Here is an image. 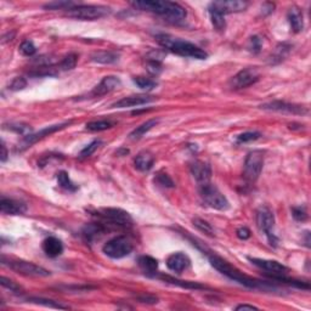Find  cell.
<instances>
[{
  "label": "cell",
  "instance_id": "obj_33",
  "mask_svg": "<svg viewBox=\"0 0 311 311\" xmlns=\"http://www.w3.org/2000/svg\"><path fill=\"white\" fill-rule=\"evenodd\" d=\"M134 84H136L139 88L143 89V90H152L157 87V82L153 81L151 78H146V77H135L133 79Z\"/></svg>",
  "mask_w": 311,
  "mask_h": 311
},
{
  "label": "cell",
  "instance_id": "obj_26",
  "mask_svg": "<svg viewBox=\"0 0 311 311\" xmlns=\"http://www.w3.org/2000/svg\"><path fill=\"white\" fill-rule=\"evenodd\" d=\"M105 231H106V229H105L102 224L98 223L88 224L87 226L83 229V236L85 237L87 241H94V239L98 238L101 235H103Z\"/></svg>",
  "mask_w": 311,
  "mask_h": 311
},
{
  "label": "cell",
  "instance_id": "obj_34",
  "mask_svg": "<svg viewBox=\"0 0 311 311\" xmlns=\"http://www.w3.org/2000/svg\"><path fill=\"white\" fill-rule=\"evenodd\" d=\"M77 62H78V55L72 52V54H68L67 56H64L63 60L61 61L60 68L63 71H71L77 66Z\"/></svg>",
  "mask_w": 311,
  "mask_h": 311
},
{
  "label": "cell",
  "instance_id": "obj_4",
  "mask_svg": "<svg viewBox=\"0 0 311 311\" xmlns=\"http://www.w3.org/2000/svg\"><path fill=\"white\" fill-rule=\"evenodd\" d=\"M110 12L111 9L103 5H75L66 11V15L76 20L95 21L107 16Z\"/></svg>",
  "mask_w": 311,
  "mask_h": 311
},
{
  "label": "cell",
  "instance_id": "obj_45",
  "mask_svg": "<svg viewBox=\"0 0 311 311\" xmlns=\"http://www.w3.org/2000/svg\"><path fill=\"white\" fill-rule=\"evenodd\" d=\"M236 235L239 239L245 241V239H248L249 237H251V231H249L247 227H239V229L236 231Z\"/></svg>",
  "mask_w": 311,
  "mask_h": 311
},
{
  "label": "cell",
  "instance_id": "obj_31",
  "mask_svg": "<svg viewBox=\"0 0 311 311\" xmlns=\"http://www.w3.org/2000/svg\"><path fill=\"white\" fill-rule=\"evenodd\" d=\"M57 183L61 187H62V189L67 190V191H72V192H73V191L78 190V186H77V185L73 183L72 180H71L68 173H67V171H64V170L58 171Z\"/></svg>",
  "mask_w": 311,
  "mask_h": 311
},
{
  "label": "cell",
  "instance_id": "obj_11",
  "mask_svg": "<svg viewBox=\"0 0 311 311\" xmlns=\"http://www.w3.org/2000/svg\"><path fill=\"white\" fill-rule=\"evenodd\" d=\"M257 224L260 231L265 233L271 246H276L279 239L273 235V226H275V217L269 208L261 207L257 213Z\"/></svg>",
  "mask_w": 311,
  "mask_h": 311
},
{
  "label": "cell",
  "instance_id": "obj_2",
  "mask_svg": "<svg viewBox=\"0 0 311 311\" xmlns=\"http://www.w3.org/2000/svg\"><path fill=\"white\" fill-rule=\"evenodd\" d=\"M208 255V259L211 261L212 266L215 267L219 272L223 273L226 277H229L230 280H232V281L238 282L239 285L245 286V287L252 288V289H265L269 288V285L267 283L260 282L258 281V280L252 279V277H249L247 275H245V273L241 272L238 269H236L235 266H232L229 261H226L223 258L219 257V255L211 253L207 254Z\"/></svg>",
  "mask_w": 311,
  "mask_h": 311
},
{
  "label": "cell",
  "instance_id": "obj_43",
  "mask_svg": "<svg viewBox=\"0 0 311 311\" xmlns=\"http://www.w3.org/2000/svg\"><path fill=\"white\" fill-rule=\"evenodd\" d=\"M292 215H293L294 219L298 221H305L307 219L306 211L301 207H294L292 209Z\"/></svg>",
  "mask_w": 311,
  "mask_h": 311
},
{
  "label": "cell",
  "instance_id": "obj_24",
  "mask_svg": "<svg viewBox=\"0 0 311 311\" xmlns=\"http://www.w3.org/2000/svg\"><path fill=\"white\" fill-rule=\"evenodd\" d=\"M137 264L140 269L144 271L145 275L147 276H155L158 269V261L155 258L150 257V255H141L137 259Z\"/></svg>",
  "mask_w": 311,
  "mask_h": 311
},
{
  "label": "cell",
  "instance_id": "obj_41",
  "mask_svg": "<svg viewBox=\"0 0 311 311\" xmlns=\"http://www.w3.org/2000/svg\"><path fill=\"white\" fill-rule=\"evenodd\" d=\"M20 51L24 56H33L37 52V48L36 45L33 44V42L24 41L22 44L20 45Z\"/></svg>",
  "mask_w": 311,
  "mask_h": 311
},
{
  "label": "cell",
  "instance_id": "obj_8",
  "mask_svg": "<svg viewBox=\"0 0 311 311\" xmlns=\"http://www.w3.org/2000/svg\"><path fill=\"white\" fill-rule=\"evenodd\" d=\"M133 243L129 241L127 237L118 236L105 243L102 252L112 259H122V258L128 257L133 252Z\"/></svg>",
  "mask_w": 311,
  "mask_h": 311
},
{
  "label": "cell",
  "instance_id": "obj_12",
  "mask_svg": "<svg viewBox=\"0 0 311 311\" xmlns=\"http://www.w3.org/2000/svg\"><path fill=\"white\" fill-rule=\"evenodd\" d=\"M260 75L257 68L254 67H249L239 71L236 76H233L230 81V88L233 90H239V89H245L251 87L259 81Z\"/></svg>",
  "mask_w": 311,
  "mask_h": 311
},
{
  "label": "cell",
  "instance_id": "obj_1",
  "mask_svg": "<svg viewBox=\"0 0 311 311\" xmlns=\"http://www.w3.org/2000/svg\"><path fill=\"white\" fill-rule=\"evenodd\" d=\"M131 6L137 10L149 11L164 17L169 22L178 23L186 18V10L181 5L171 2H133Z\"/></svg>",
  "mask_w": 311,
  "mask_h": 311
},
{
  "label": "cell",
  "instance_id": "obj_9",
  "mask_svg": "<svg viewBox=\"0 0 311 311\" xmlns=\"http://www.w3.org/2000/svg\"><path fill=\"white\" fill-rule=\"evenodd\" d=\"M95 215H97L101 219L107 220L109 223H112L113 225H117V226L128 227L133 225V218L130 217V214L121 208L98 209Z\"/></svg>",
  "mask_w": 311,
  "mask_h": 311
},
{
  "label": "cell",
  "instance_id": "obj_10",
  "mask_svg": "<svg viewBox=\"0 0 311 311\" xmlns=\"http://www.w3.org/2000/svg\"><path fill=\"white\" fill-rule=\"evenodd\" d=\"M72 124V121L68 122H63L60 123V124H55V125H50V127H46L44 129H42V130L37 131L34 134H28L26 135L22 140H21L20 145H18V151H24L27 150L28 147L32 146V145H34L36 143H38L39 140H43V139L49 136V135L56 133V131L62 130V129L70 127V125Z\"/></svg>",
  "mask_w": 311,
  "mask_h": 311
},
{
  "label": "cell",
  "instance_id": "obj_28",
  "mask_svg": "<svg viewBox=\"0 0 311 311\" xmlns=\"http://www.w3.org/2000/svg\"><path fill=\"white\" fill-rule=\"evenodd\" d=\"M157 123H158V119H150V121L143 123L140 127H137L136 129H135V130L131 131L129 136H130L131 140H139V139L143 137L145 134L149 133V131L153 127H156Z\"/></svg>",
  "mask_w": 311,
  "mask_h": 311
},
{
  "label": "cell",
  "instance_id": "obj_22",
  "mask_svg": "<svg viewBox=\"0 0 311 311\" xmlns=\"http://www.w3.org/2000/svg\"><path fill=\"white\" fill-rule=\"evenodd\" d=\"M155 164V157L149 151H143L135 157L134 165L137 170L140 171H149L152 169Z\"/></svg>",
  "mask_w": 311,
  "mask_h": 311
},
{
  "label": "cell",
  "instance_id": "obj_19",
  "mask_svg": "<svg viewBox=\"0 0 311 311\" xmlns=\"http://www.w3.org/2000/svg\"><path fill=\"white\" fill-rule=\"evenodd\" d=\"M190 258L185 253H181V252L169 255L167 259L168 269L175 273H181L190 266Z\"/></svg>",
  "mask_w": 311,
  "mask_h": 311
},
{
  "label": "cell",
  "instance_id": "obj_20",
  "mask_svg": "<svg viewBox=\"0 0 311 311\" xmlns=\"http://www.w3.org/2000/svg\"><path fill=\"white\" fill-rule=\"evenodd\" d=\"M0 211L3 214L6 215H20L27 212V205L23 202L16 201L12 198L3 197L0 202Z\"/></svg>",
  "mask_w": 311,
  "mask_h": 311
},
{
  "label": "cell",
  "instance_id": "obj_14",
  "mask_svg": "<svg viewBox=\"0 0 311 311\" xmlns=\"http://www.w3.org/2000/svg\"><path fill=\"white\" fill-rule=\"evenodd\" d=\"M260 109L266 111H275V112H283V113H292V115H306L309 111L306 107L299 106V105L282 102V101H273V102L261 105Z\"/></svg>",
  "mask_w": 311,
  "mask_h": 311
},
{
  "label": "cell",
  "instance_id": "obj_27",
  "mask_svg": "<svg viewBox=\"0 0 311 311\" xmlns=\"http://www.w3.org/2000/svg\"><path fill=\"white\" fill-rule=\"evenodd\" d=\"M91 60L97 63L111 64L117 62V61L119 60V54L116 51H98L92 55Z\"/></svg>",
  "mask_w": 311,
  "mask_h": 311
},
{
  "label": "cell",
  "instance_id": "obj_32",
  "mask_svg": "<svg viewBox=\"0 0 311 311\" xmlns=\"http://www.w3.org/2000/svg\"><path fill=\"white\" fill-rule=\"evenodd\" d=\"M27 301H28V303L38 304V305H43L46 307H54V309H70V306L62 305V304L57 303V301L55 300L44 299V298H28Z\"/></svg>",
  "mask_w": 311,
  "mask_h": 311
},
{
  "label": "cell",
  "instance_id": "obj_44",
  "mask_svg": "<svg viewBox=\"0 0 311 311\" xmlns=\"http://www.w3.org/2000/svg\"><path fill=\"white\" fill-rule=\"evenodd\" d=\"M249 49H251L252 51L255 52H259L260 49H261V39L259 38L258 36H254L252 37L251 41H249Z\"/></svg>",
  "mask_w": 311,
  "mask_h": 311
},
{
  "label": "cell",
  "instance_id": "obj_39",
  "mask_svg": "<svg viewBox=\"0 0 311 311\" xmlns=\"http://www.w3.org/2000/svg\"><path fill=\"white\" fill-rule=\"evenodd\" d=\"M0 283H2V286L4 288H8L10 292H14V293H21V291H22V288H21V286H18L16 282H14L12 280L8 279V277L2 276V279H0Z\"/></svg>",
  "mask_w": 311,
  "mask_h": 311
},
{
  "label": "cell",
  "instance_id": "obj_46",
  "mask_svg": "<svg viewBox=\"0 0 311 311\" xmlns=\"http://www.w3.org/2000/svg\"><path fill=\"white\" fill-rule=\"evenodd\" d=\"M137 299L141 301V303H147V304H157L158 303V299H157L156 297H153V295H140V297H137Z\"/></svg>",
  "mask_w": 311,
  "mask_h": 311
},
{
  "label": "cell",
  "instance_id": "obj_37",
  "mask_svg": "<svg viewBox=\"0 0 311 311\" xmlns=\"http://www.w3.org/2000/svg\"><path fill=\"white\" fill-rule=\"evenodd\" d=\"M261 134L258 133V131H247V133H243L241 135H238L236 139V143L237 144H247V143H252V141L258 140V139H260Z\"/></svg>",
  "mask_w": 311,
  "mask_h": 311
},
{
  "label": "cell",
  "instance_id": "obj_47",
  "mask_svg": "<svg viewBox=\"0 0 311 311\" xmlns=\"http://www.w3.org/2000/svg\"><path fill=\"white\" fill-rule=\"evenodd\" d=\"M10 129H11V130H15V131H16V133L21 134V135H26V133H28V131H30V128L29 127H27V125H24V127H23V125H20V124L11 125Z\"/></svg>",
  "mask_w": 311,
  "mask_h": 311
},
{
  "label": "cell",
  "instance_id": "obj_13",
  "mask_svg": "<svg viewBox=\"0 0 311 311\" xmlns=\"http://www.w3.org/2000/svg\"><path fill=\"white\" fill-rule=\"evenodd\" d=\"M248 260L251 261L253 265H255L259 269L267 271L269 275L279 276V275H287L288 267L283 265L282 263H279L276 260H269V259H260V258H252L248 257Z\"/></svg>",
  "mask_w": 311,
  "mask_h": 311
},
{
  "label": "cell",
  "instance_id": "obj_38",
  "mask_svg": "<svg viewBox=\"0 0 311 311\" xmlns=\"http://www.w3.org/2000/svg\"><path fill=\"white\" fill-rule=\"evenodd\" d=\"M75 5V3L72 2H52L44 5V9H49V10H70Z\"/></svg>",
  "mask_w": 311,
  "mask_h": 311
},
{
  "label": "cell",
  "instance_id": "obj_5",
  "mask_svg": "<svg viewBox=\"0 0 311 311\" xmlns=\"http://www.w3.org/2000/svg\"><path fill=\"white\" fill-rule=\"evenodd\" d=\"M199 196L205 204L217 211H227L230 208V203L226 197L213 184L199 185Z\"/></svg>",
  "mask_w": 311,
  "mask_h": 311
},
{
  "label": "cell",
  "instance_id": "obj_42",
  "mask_svg": "<svg viewBox=\"0 0 311 311\" xmlns=\"http://www.w3.org/2000/svg\"><path fill=\"white\" fill-rule=\"evenodd\" d=\"M26 87H27L26 79H24L23 77H16V78H15L14 81L10 83L9 89H10L11 91H20V90H23Z\"/></svg>",
  "mask_w": 311,
  "mask_h": 311
},
{
  "label": "cell",
  "instance_id": "obj_36",
  "mask_svg": "<svg viewBox=\"0 0 311 311\" xmlns=\"http://www.w3.org/2000/svg\"><path fill=\"white\" fill-rule=\"evenodd\" d=\"M193 225L198 229L199 231H202V232H204L205 235L213 237L214 236V230L213 227H212V225L207 223L205 220L199 219V218H196V219H193Z\"/></svg>",
  "mask_w": 311,
  "mask_h": 311
},
{
  "label": "cell",
  "instance_id": "obj_29",
  "mask_svg": "<svg viewBox=\"0 0 311 311\" xmlns=\"http://www.w3.org/2000/svg\"><path fill=\"white\" fill-rule=\"evenodd\" d=\"M116 125V122L111 121V119H98V121H92L87 123L85 128L89 131H103L107 129L113 128Z\"/></svg>",
  "mask_w": 311,
  "mask_h": 311
},
{
  "label": "cell",
  "instance_id": "obj_49",
  "mask_svg": "<svg viewBox=\"0 0 311 311\" xmlns=\"http://www.w3.org/2000/svg\"><path fill=\"white\" fill-rule=\"evenodd\" d=\"M2 162H5L6 159H8V150H6V146H5V144L3 143L2 144Z\"/></svg>",
  "mask_w": 311,
  "mask_h": 311
},
{
  "label": "cell",
  "instance_id": "obj_18",
  "mask_svg": "<svg viewBox=\"0 0 311 311\" xmlns=\"http://www.w3.org/2000/svg\"><path fill=\"white\" fill-rule=\"evenodd\" d=\"M155 96H150V95H133V96H125L121 98L112 105L113 109H127V107H135V106H143L147 105L152 101H155Z\"/></svg>",
  "mask_w": 311,
  "mask_h": 311
},
{
  "label": "cell",
  "instance_id": "obj_40",
  "mask_svg": "<svg viewBox=\"0 0 311 311\" xmlns=\"http://www.w3.org/2000/svg\"><path fill=\"white\" fill-rule=\"evenodd\" d=\"M100 145H101L100 140L92 141V143L89 144L88 146H85L84 149L81 151V153H79V158L83 159V158H87V157H90L92 153L97 150V147L100 146Z\"/></svg>",
  "mask_w": 311,
  "mask_h": 311
},
{
  "label": "cell",
  "instance_id": "obj_7",
  "mask_svg": "<svg viewBox=\"0 0 311 311\" xmlns=\"http://www.w3.org/2000/svg\"><path fill=\"white\" fill-rule=\"evenodd\" d=\"M264 165V153L263 151L255 150L249 152L246 157L245 165H243V178L248 183H255L263 170Z\"/></svg>",
  "mask_w": 311,
  "mask_h": 311
},
{
  "label": "cell",
  "instance_id": "obj_25",
  "mask_svg": "<svg viewBox=\"0 0 311 311\" xmlns=\"http://www.w3.org/2000/svg\"><path fill=\"white\" fill-rule=\"evenodd\" d=\"M153 277H157V279L162 280V281L167 282V283H171V285H177L179 287L181 288H186V289H204V286L199 285V283L197 282H191V281H181V280L174 279V277L168 276V275H156Z\"/></svg>",
  "mask_w": 311,
  "mask_h": 311
},
{
  "label": "cell",
  "instance_id": "obj_15",
  "mask_svg": "<svg viewBox=\"0 0 311 311\" xmlns=\"http://www.w3.org/2000/svg\"><path fill=\"white\" fill-rule=\"evenodd\" d=\"M211 8L214 10L219 11L224 16L226 14H232V12H241L246 10L248 6L247 2H242V0H229V2H214L212 3Z\"/></svg>",
  "mask_w": 311,
  "mask_h": 311
},
{
  "label": "cell",
  "instance_id": "obj_35",
  "mask_svg": "<svg viewBox=\"0 0 311 311\" xmlns=\"http://www.w3.org/2000/svg\"><path fill=\"white\" fill-rule=\"evenodd\" d=\"M155 183L158 184L159 186L162 187H167V189H173L175 186L173 179L169 177L167 173H163V171H159V173L156 175Z\"/></svg>",
  "mask_w": 311,
  "mask_h": 311
},
{
  "label": "cell",
  "instance_id": "obj_17",
  "mask_svg": "<svg viewBox=\"0 0 311 311\" xmlns=\"http://www.w3.org/2000/svg\"><path fill=\"white\" fill-rule=\"evenodd\" d=\"M191 174L193 175L198 185H204L211 183L212 169L208 163L202 161H196L191 164Z\"/></svg>",
  "mask_w": 311,
  "mask_h": 311
},
{
  "label": "cell",
  "instance_id": "obj_23",
  "mask_svg": "<svg viewBox=\"0 0 311 311\" xmlns=\"http://www.w3.org/2000/svg\"><path fill=\"white\" fill-rule=\"evenodd\" d=\"M288 21L291 24V28L294 33H299L304 28V20H303V12L297 6H292L288 11Z\"/></svg>",
  "mask_w": 311,
  "mask_h": 311
},
{
  "label": "cell",
  "instance_id": "obj_30",
  "mask_svg": "<svg viewBox=\"0 0 311 311\" xmlns=\"http://www.w3.org/2000/svg\"><path fill=\"white\" fill-rule=\"evenodd\" d=\"M208 12H209V17H211L212 24L214 26V28L217 30H224L225 27H226V22H225L224 15L220 14L219 11L214 10V9L211 8V6L208 8Z\"/></svg>",
  "mask_w": 311,
  "mask_h": 311
},
{
  "label": "cell",
  "instance_id": "obj_6",
  "mask_svg": "<svg viewBox=\"0 0 311 311\" xmlns=\"http://www.w3.org/2000/svg\"><path fill=\"white\" fill-rule=\"evenodd\" d=\"M3 264L8 267H10L11 270H14L15 272L21 273L24 276H30V277H48L50 276V271L44 269L43 266L37 265L34 263H30V261H26L22 259H8L6 260L5 257H3Z\"/></svg>",
  "mask_w": 311,
  "mask_h": 311
},
{
  "label": "cell",
  "instance_id": "obj_16",
  "mask_svg": "<svg viewBox=\"0 0 311 311\" xmlns=\"http://www.w3.org/2000/svg\"><path fill=\"white\" fill-rule=\"evenodd\" d=\"M122 82L121 79L118 78V77L116 76H107L105 77V78L101 81L96 87L94 88V90H92L91 95L92 96H103V95L110 94L111 91L116 90V89H118L121 87Z\"/></svg>",
  "mask_w": 311,
  "mask_h": 311
},
{
  "label": "cell",
  "instance_id": "obj_3",
  "mask_svg": "<svg viewBox=\"0 0 311 311\" xmlns=\"http://www.w3.org/2000/svg\"><path fill=\"white\" fill-rule=\"evenodd\" d=\"M157 42L163 48L167 49L168 51L173 52L175 55L183 57H191L197 58V60H205L208 57V54L203 49L199 48L192 43L183 41L180 38H175L173 36L169 34H157Z\"/></svg>",
  "mask_w": 311,
  "mask_h": 311
},
{
  "label": "cell",
  "instance_id": "obj_21",
  "mask_svg": "<svg viewBox=\"0 0 311 311\" xmlns=\"http://www.w3.org/2000/svg\"><path fill=\"white\" fill-rule=\"evenodd\" d=\"M43 251L50 258H56L63 253V245L56 237L50 236L43 241Z\"/></svg>",
  "mask_w": 311,
  "mask_h": 311
},
{
  "label": "cell",
  "instance_id": "obj_48",
  "mask_svg": "<svg viewBox=\"0 0 311 311\" xmlns=\"http://www.w3.org/2000/svg\"><path fill=\"white\" fill-rule=\"evenodd\" d=\"M258 310L257 306L249 305V304H241V305L236 306V310Z\"/></svg>",
  "mask_w": 311,
  "mask_h": 311
}]
</instances>
